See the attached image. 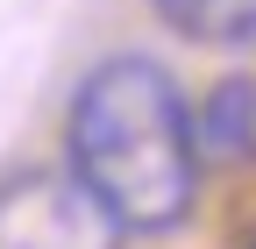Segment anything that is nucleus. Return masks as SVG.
Wrapping results in <instances>:
<instances>
[{
	"instance_id": "f257e3e1",
	"label": "nucleus",
	"mask_w": 256,
	"mask_h": 249,
	"mask_svg": "<svg viewBox=\"0 0 256 249\" xmlns=\"http://www.w3.org/2000/svg\"><path fill=\"white\" fill-rule=\"evenodd\" d=\"M72 171L92 185L121 228L164 235L192 214L200 192V142H192V107L164 64L150 57H107L92 64L64 114Z\"/></svg>"
},
{
	"instance_id": "f03ea898",
	"label": "nucleus",
	"mask_w": 256,
	"mask_h": 249,
	"mask_svg": "<svg viewBox=\"0 0 256 249\" xmlns=\"http://www.w3.org/2000/svg\"><path fill=\"white\" fill-rule=\"evenodd\" d=\"M121 221L92 200L78 171L0 178V249H121Z\"/></svg>"
},
{
	"instance_id": "7ed1b4c3",
	"label": "nucleus",
	"mask_w": 256,
	"mask_h": 249,
	"mask_svg": "<svg viewBox=\"0 0 256 249\" xmlns=\"http://www.w3.org/2000/svg\"><path fill=\"white\" fill-rule=\"evenodd\" d=\"M192 142H200V157H214V164L256 157V78H220L206 100H200Z\"/></svg>"
},
{
	"instance_id": "20e7f679",
	"label": "nucleus",
	"mask_w": 256,
	"mask_h": 249,
	"mask_svg": "<svg viewBox=\"0 0 256 249\" xmlns=\"http://www.w3.org/2000/svg\"><path fill=\"white\" fill-rule=\"evenodd\" d=\"M200 50H256V0H150Z\"/></svg>"
}]
</instances>
